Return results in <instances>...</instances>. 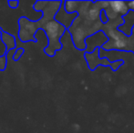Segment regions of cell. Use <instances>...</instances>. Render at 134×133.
Returning <instances> with one entry per match:
<instances>
[{"label":"cell","mask_w":134,"mask_h":133,"mask_svg":"<svg viewBox=\"0 0 134 133\" xmlns=\"http://www.w3.org/2000/svg\"><path fill=\"white\" fill-rule=\"evenodd\" d=\"M64 1H63V4H62L61 7H60L59 11L57 13V16H59V18H57V19H54L56 21H58V23H60L62 26L66 27V29H68L69 27L71 26L72 22L74 21L75 18L78 16V13H72V14H69L65 11L64 9Z\"/></svg>","instance_id":"277c9868"},{"label":"cell","mask_w":134,"mask_h":133,"mask_svg":"<svg viewBox=\"0 0 134 133\" xmlns=\"http://www.w3.org/2000/svg\"><path fill=\"white\" fill-rule=\"evenodd\" d=\"M128 52H131L134 55V36L131 35L129 37V48H128Z\"/></svg>","instance_id":"7c38bea8"},{"label":"cell","mask_w":134,"mask_h":133,"mask_svg":"<svg viewBox=\"0 0 134 133\" xmlns=\"http://www.w3.org/2000/svg\"><path fill=\"white\" fill-rule=\"evenodd\" d=\"M99 48H96L92 53L84 52V57L86 60L88 67L90 70H95L99 66H100V57L99 55Z\"/></svg>","instance_id":"8992f818"},{"label":"cell","mask_w":134,"mask_h":133,"mask_svg":"<svg viewBox=\"0 0 134 133\" xmlns=\"http://www.w3.org/2000/svg\"><path fill=\"white\" fill-rule=\"evenodd\" d=\"M7 5L10 8L12 9H16L19 5V0H7Z\"/></svg>","instance_id":"8fae6325"},{"label":"cell","mask_w":134,"mask_h":133,"mask_svg":"<svg viewBox=\"0 0 134 133\" xmlns=\"http://www.w3.org/2000/svg\"><path fill=\"white\" fill-rule=\"evenodd\" d=\"M109 7L117 16L121 18L130 11L126 1H109Z\"/></svg>","instance_id":"52a82bcc"},{"label":"cell","mask_w":134,"mask_h":133,"mask_svg":"<svg viewBox=\"0 0 134 133\" xmlns=\"http://www.w3.org/2000/svg\"><path fill=\"white\" fill-rule=\"evenodd\" d=\"M26 50L24 48H16V52L14 53V55H13V61H15V62H18V61L20 60V59L22 57V56L25 54Z\"/></svg>","instance_id":"ba28073f"},{"label":"cell","mask_w":134,"mask_h":133,"mask_svg":"<svg viewBox=\"0 0 134 133\" xmlns=\"http://www.w3.org/2000/svg\"><path fill=\"white\" fill-rule=\"evenodd\" d=\"M108 41V37L105 35L103 31H99V32L93 34L86 38L85 43H86V50L87 53H92L96 48H101L103 45Z\"/></svg>","instance_id":"7a4b0ae2"},{"label":"cell","mask_w":134,"mask_h":133,"mask_svg":"<svg viewBox=\"0 0 134 133\" xmlns=\"http://www.w3.org/2000/svg\"><path fill=\"white\" fill-rule=\"evenodd\" d=\"M0 34H1L0 39H1L2 43H3L5 47V52H4L3 56L7 57V54H8L9 51L16 48L18 43H16V37H15L14 35H12L11 33H8L5 30H4L1 27H0Z\"/></svg>","instance_id":"3957f363"},{"label":"cell","mask_w":134,"mask_h":133,"mask_svg":"<svg viewBox=\"0 0 134 133\" xmlns=\"http://www.w3.org/2000/svg\"><path fill=\"white\" fill-rule=\"evenodd\" d=\"M130 11H134V1H126Z\"/></svg>","instance_id":"4fadbf2b"},{"label":"cell","mask_w":134,"mask_h":133,"mask_svg":"<svg viewBox=\"0 0 134 133\" xmlns=\"http://www.w3.org/2000/svg\"><path fill=\"white\" fill-rule=\"evenodd\" d=\"M122 18H123L124 23L123 25L118 27V30L123 33L127 37H131V29L134 26V11H129L127 15H125Z\"/></svg>","instance_id":"5b68a950"},{"label":"cell","mask_w":134,"mask_h":133,"mask_svg":"<svg viewBox=\"0 0 134 133\" xmlns=\"http://www.w3.org/2000/svg\"><path fill=\"white\" fill-rule=\"evenodd\" d=\"M131 35H132V36H134V26H133L132 29H131Z\"/></svg>","instance_id":"5bb4252c"},{"label":"cell","mask_w":134,"mask_h":133,"mask_svg":"<svg viewBox=\"0 0 134 133\" xmlns=\"http://www.w3.org/2000/svg\"><path fill=\"white\" fill-rule=\"evenodd\" d=\"M99 21L102 25H106L107 23H109V18H108L106 13L105 11L103 10H100V14H99Z\"/></svg>","instance_id":"30bf717a"},{"label":"cell","mask_w":134,"mask_h":133,"mask_svg":"<svg viewBox=\"0 0 134 133\" xmlns=\"http://www.w3.org/2000/svg\"><path fill=\"white\" fill-rule=\"evenodd\" d=\"M64 0H37L32 5L36 12H41L38 19L32 20L22 16L18 19V37L22 43H37L36 34L42 30L48 39V45L43 48V52L48 57H54L57 52L63 48L61 38L67 29L64 26L54 19L59 11Z\"/></svg>","instance_id":"6da1fadb"},{"label":"cell","mask_w":134,"mask_h":133,"mask_svg":"<svg viewBox=\"0 0 134 133\" xmlns=\"http://www.w3.org/2000/svg\"><path fill=\"white\" fill-rule=\"evenodd\" d=\"M7 67V57L1 55L0 56V71L4 72Z\"/></svg>","instance_id":"9c48e42d"}]
</instances>
